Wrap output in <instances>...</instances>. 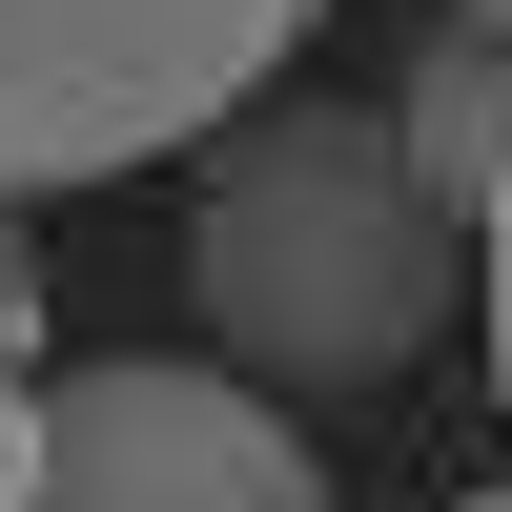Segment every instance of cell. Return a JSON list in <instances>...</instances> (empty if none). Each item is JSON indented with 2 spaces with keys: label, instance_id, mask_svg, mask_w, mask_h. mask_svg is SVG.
Returning a JSON list of instances; mask_svg holds the SVG:
<instances>
[{
  "label": "cell",
  "instance_id": "1",
  "mask_svg": "<svg viewBox=\"0 0 512 512\" xmlns=\"http://www.w3.org/2000/svg\"><path fill=\"white\" fill-rule=\"evenodd\" d=\"M451 205L410 185L390 123L349 103H246L205 144V226H185V308L246 390H390L451 328Z\"/></svg>",
  "mask_w": 512,
  "mask_h": 512
},
{
  "label": "cell",
  "instance_id": "2",
  "mask_svg": "<svg viewBox=\"0 0 512 512\" xmlns=\"http://www.w3.org/2000/svg\"><path fill=\"white\" fill-rule=\"evenodd\" d=\"M328 0H0V205L226 144Z\"/></svg>",
  "mask_w": 512,
  "mask_h": 512
},
{
  "label": "cell",
  "instance_id": "3",
  "mask_svg": "<svg viewBox=\"0 0 512 512\" xmlns=\"http://www.w3.org/2000/svg\"><path fill=\"white\" fill-rule=\"evenodd\" d=\"M21 512H328V472L226 349H103V369L41 390V492Z\"/></svg>",
  "mask_w": 512,
  "mask_h": 512
},
{
  "label": "cell",
  "instance_id": "4",
  "mask_svg": "<svg viewBox=\"0 0 512 512\" xmlns=\"http://www.w3.org/2000/svg\"><path fill=\"white\" fill-rule=\"evenodd\" d=\"M390 144H410V185H431L451 226H492V185H512V41H472V21H451L431 62H410Z\"/></svg>",
  "mask_w": 512,
  "mask_h": 512
},
{
  "label": "cell",
  "instance_id": "5",
  "mask_svg": "<svg viewBox=\"0 0 512 512\" xmlns=\"http://www.w3.org/2000/svg\"><path fill=\"white\" fill-rule=\"evenodd\" d=\"M21 492H41V369L0 349V512H21Z\"/></svg>",
  "mask_w": 512,
  "mask_h": 512
},
{
  "label": "cell",
  "instance_id": "6",
  "mask_svg": "<svg viewBox=\"0 0 512 512\" xmlns=\"http://www.w3.org/2000/svg\"><path fill=\"white\" fill-rule=\"evenodd\" d=\"M472 287H492V410H512V185H492V226H472Z\"/></svg>",
  "mask_w": 512,
  "mask_h": 512
},
{
  "label": "cell",
  "instance_id": "7",
  "mask_svg": "<svg viewBox=\"0 0 512 512\" xmlns=\"http://www.w3.org/2000/svg\"><path fill=\"white\" fill-rule=\"evenodd\" d=\"M451 21H472V41H512V0H451Z\"/></svg>",
  "mask_w": 512,
  "mask_h": 512
},
{
  "label": "cell",
  "instance_id": "8",
  "mask_svg": "<svg viewBox=\"0 0 512 512\" xmlns=\"http://www.w3.org/2000/svg\"><path fill=\"white\" fill-rule=\"evenodd\" d=\"M472 512H512V492H472Z\"/></svg>",
  "mask_w": 512,
  "mask_h": 512
}]
</instances>
